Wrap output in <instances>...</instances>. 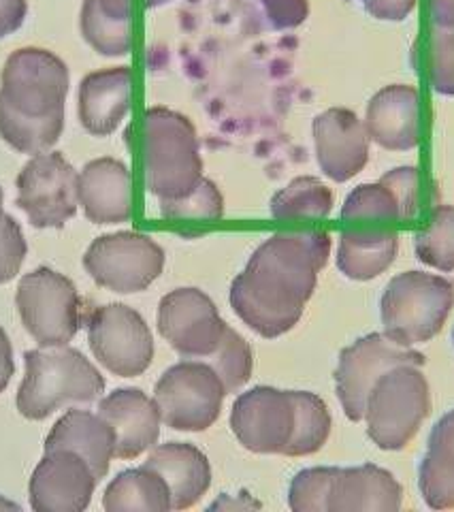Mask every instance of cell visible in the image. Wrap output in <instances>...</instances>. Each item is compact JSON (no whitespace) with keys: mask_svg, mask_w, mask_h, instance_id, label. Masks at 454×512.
Segmentation results:
<instances>
[{"mask_svg":"<svg viewBox=\"0 0 454 512\" xmlns=\"http://www.w3.org/2000/svg\"><path fill=\"white\" fill-rule=\"evenodd\" d=\"M431 414V387L418 365H397L371 389L363 421L380 451H403Z\"/></svg>","mask_w":454,"mask_h":512,"instance_id":"277c9868","label":"cell"},{"mask_svg":"<svg viewBox=\"0 0 454 512\" xmlns=\"http://www.w3.org/2000/svg\"><path fill=\"white\" fill-rule=\"evenodd\" d=\"M79 173L62 152H43L32 156L22 167L15 188V205L37 229H62L75 218Z\"/></svg>","mask_w":454,"mask_h":512,"instance_id":"8fae6325","label":"cell"},{"mask_svg":"<svg viewBox=\"0 0 454 512\" xmlns=\"http://www.w3.org/2000/svg\"><path fill=\"white\" fill-rule=\"evenodd\" d=\"M143 178L158 201L184 199L201 184V141L188 116L169 107L145 111Z\"/></svg>","mask_w":454,"mask_h":512,"instance_id":"6da1fadb","label":"cell"},{"mask_svg":"<svg viewBox=\"0 0 454 512\" xmlns=\"http://www.w3.org/2000/svg\"><path fill=\"white\" fill-rule=\"evenodd\" d=\"M369 139L388 152H410L420 146V94L412 84H391L378 90L365 111Z\"/></svg>","mask_w":454,"mask_h":512,"instance_id":"ac0fdd59","label":"cell"},{"mask_svg":"<svg viewBox=\"0 0 454 512\" xmlns=\"http://www.w3.org/2000/svg\"><path fill=\"white\" fill-rule=\"evenodd\" d=\"M229 301L243 323L265 340L293 331L307 306V301L295 293L275 286L250 269H243L233 280Z\"/></svg>","mask_w":454,"mask_h":512,"instance_id":"e0dca14e","label":"cell"},{"mask_svg":"<svg viewBox=\"0 0 454 512\" xmlns=\"http://www.w3.org/2000/svg\"><path fill=\"white\" fill-rule=\"evenodd\" d=\"M425 363L423 352L391 340L386 333L363 335L342 350L335 367V391L344 414L352 423H361L367 397L384 372L397 365Z\"/></svg>","mask_w":454,"mask_h":512,"instance_id":"9c48e42d","label":"cell"},{"mask_svg":"<svg viewBox=\"0 0 454 512\" xmlns=\"http://www.w3.org/2000/svg\"><path fill=\"white\" fill-rule=\"evenodd\" d=\"M320 171L335 184L350 182L369 163L371 139L365 122L346 107H331L312 122Z\"/></svg>","mask_w":454,"mask_h":512,"instance_id":"2e32d148","label":"cell"},{"mask_svg":"<svg viewBox=\"0 0 454 512\" xmlns=\"http://www.w3.org/2000/svg\"><path fill=\"white\" fill-rule=\"evenodd\" d=\"M167 3H171V0H143V5L148 7V9H154V7H162V5H167Z\"/></svg>","mask_w":454,"mask_h":512,"instance_id":"7dc6e473","label":"cell"},{"mask_svg":"<svg viewBox=\"0 0 454 512\" xmlns=\"http://www.w3.org/2000/svg\"><path fill=\"white\" fill-rule=\"evenodd\" d=\"M344 220H401L399 203L382 180L356 186L342 205Z\"/></svg>","mask_w":454,"mask_h":512,"instance_id":"836d02e7","label":"cell"},{"mask_svg":"<svg viewBox=\"0 0 454 512\" xmlns=\"http://www.w3.org/2000/svg\"><path fill=\"white\" fill-rule=\"evenodd\" d=\"M64 131V111L45 118L22 116L0 103V137L15 152L37 156L50 152Z\"/></svg>","mask_w":454,"mask_h":512,"instance_id":"83f0119b","label":"cell"},{"mask_svg":"<svg viewBox=\"0 0 454 512\" xmlns=\"http://www.w3.org/2000/svg\"><path fill=\"white\" fill-rule=\"evenodd\" d=\"M26 374L15 397L28 421H43L67 404H90L105 393V378L75 348H35L24 355Z\"/></svg>","mask_w":454,"mask_h":512,"instance_id":"7a4b0ae2","label":"cell"},{"mask_svg":"<svg viewBox=\"0 0 454 512\" xmlns=\"http://www.w3.org/2000/svg\"><path fill=\"white\" fill-rule=\"evenodd\" d=\"M143 466L167 480L171 510H188L203 500L212 487V463L199 446L190 442L156 444Z\"/></svg>","mask_w":454,"mask_h":512,"instance_id":"603a6c76","label":"cell"},{"mask_svg":"<svg viewBox=\"0 0 454 512\" xmlns=\"http://www.w3.org/2000/svg\"><path fill=\"white\" fill-rule=\"evenodd\" d=\"M429 9L435 28L454 30V0H429Z\"/></svg>","mask_w":454,"mask_h":512,"instance_id":"f6af8a7d","label":"cell"},{"mask_svg":"<svg viewBox=\"0 0 454 512\" xmlns=\"http://www.w3.org/2000/svg\"><path fill=\"white\" fill-rule=\"evenodd\" d=\"M28 18V0H0V39L18 32Z\"/></svg>","mask_w":454,"mask_h":512,"instance_id":"b9f144b4","label":"cell"},{"mask_svg":"<svg viewBox=\"0 0 454 512\" xmlns=\"http://www.w3.org/2000/svg\"><path fill=\"white\" fill-rule=\"evenodd\" d=\"M24 329L41 348L69 346L81 329V297L75 284L50 267L26 274L15 293Z\"/></svg>","mask_w":454,"mask_h":512,"instance_id":"5b68a950","label":"cell"},{"mask_svg":"<svg viewBox=\"0 0 454 512\" xmlns=\"http://www.w3.org/2000/svg\"><path fill=\"white\" fill-rule=\"evenodd\" d=\"M261 3L275 28H297L310 15L307 0H261Z\"/></svg>","mask_w":454,"mask_h":512,"instance_id":"ab89813d","label":"cell"},{"mask_svg":"<svg viewBox=\"0 0 454 512\" xmlns=\"http://www.w3.org/2000/svg\"><path fill=\"white\" fill-rule=\"evenodd\" d=\"M167 254L156 239L139 231H118L96 237L84 254L90 278L120 295L141 293L165 271Z\"/></svg>","mask_w":454,"mask_h":512,"instance_id":"52a82bcc","label":"cell"},{"mask_svg":"<svg viewBox=\"0 0 454 512\" xmlns=\"http://www.w3.org/2000/svg\"><path fill=\"white\" fill-rule=\"evenodd\" d=\"M26 254L28 244L20 222L3 214L0 216V284H7L20 274Z\"/></svg>","mask_w":454,"mask_h":512,"instance_id":"74e56055","label":"cell"},{"mask_svg":"<svg viewBox=\"0 0 454 512\" xmlns=\"http://www.w3.org/2000/svg\"><path fill=\"white\" fill-rule=\"evenodd\" d=\"M399 203L401 220H414L420 210V171L414 165H403L386 171L380 178Z\"/></svg>","mask_w":454,"mask_h":512,"instance_id":"f35d334b","label":"cell"},{"mask_svg":"<svg viewBox=\"0 0 454 512\" xmlns=\"http://www.w3.org/2000/svg\"><path fill=\"white\" fill-rule=\"evenodd\" d=\"M356 3L380 22H403L414 13L418 0H356Z\"/></svg>","mask_w":454,"mask_h":512,"instance_id":"60d3db41","label":"cell"},{"mask_svg":"<svg viewBox=\"0 0 454 512\" xmlns=\"http://www.w3.org/2000/svg\"><path fill=\"white\" fill-rule=\"evenodd\" d=\"M452 344H454V329H452Z\"/></svg>","mask_w":454,"mask_h":512,"instance_id":"f907efd6","label":"cell"},{"mask_svg":"<svg viewBox=\"0 0 454 512\" xmlns=\"http://www.w3.org/2000/svg\"><path fill=\"white\" fill-rule=\"evenodd\" d=\"M3 188H0V216H3Z\"/></svg>","mask_w":454,"mask_h":512,"instance_id":"681fc988","label":"cell"},{"mask_svg":"<svg viewBox=\"0 0 454 512\" xmlns=\"http://www.w3.org/2000/svg\"><path fill=\"white\" fill-rule=\"evenodd\" d=\"M99 478L73 451H45L30 476V508L37 512H81L92 502Z\"/></svg>","mask_w":454,"mask_h":512,"instance_id":"9a60e30c","label":"cell"},{"mask_svg":"<svg viewBox=\"0 0 454 512\" xmlns=\"http://www.w3.org/2000/svg\"><path fill=\"white\" fill-rule=\"evenodd\" d=\"M237 508H261V504L252 498H248L246 502L233 500L229 493H224V495H220V500H216L212 506H209V510H237Z\"/></svg>","mask_w":454,"mask_h":512,"instance_id":"bcb514c9","label":"cell"},{"mask_svg":"<svg viewBox=\"0 0 454 512\" xmlns=\"http://www.w3.org/2000/svg\"><path fill=\"white\" fill-rule=\"evenodd\" d=\"M399 254V235L388 229L346 231L339 235L337 269L348 280L369 282L393 267Z\"/></svg>","mask_w":454,"mask_h":512,"instance_id":"484cf974","label":"cell"},{"mask_svg":"<svg viewBox=\"0 0 454 512\" xmlns=\"http://www.w3.org/2000/svg\"><path fill=\"white\" fill-rule=\"evenodd\" d=\"M96 11L113 22H131L133 5L131 0H86Z\"/></svg>","mask_w":454,"mask_h":512,"instance_id":"7bdbcfd3","label":"cell"},{"mask_svg":"<svg viewBox=\"0 0 454 512\" xmlns=\"http://www.w3.org/2000/svg\"><path fill=\"white\" fill-rule=\"evenodd\" d=\"M454 308V284L427 271H403L386 284L380 318L388 338L414 348L442 333Z\"/></svg>","mask_w":454,"mask_h":512,"instance_id":"3957f363","label":"cell"},{"mask_svg":"<svg viewBox=\"0 0 454 512\" xmlns=\"http://www.w3.org/2000/svg\"><path fill=\"white\" fill-rule=\"evenodd\" d=\"M295 399V431L284 455L310 457L329 442L333 419L324 399L310 391H293Z\"/></svg>","mask_w":454,"mask_h":512,"instance_id":"f546056e","label":"cell"},{"mask_svg":"<svg viewBox=\"0 0 454 512\" xmlns=\"http://www.w3.org/2000/svg\"><path fill=\"white\" fill-rule=\"evenodd\" d=\"M99 414L116 431V459H137L160 438V412L154 397L141 389H116L99 402Z\"/></svg>","mask_w":454,"mask_h":512,"instance_id":"d6986e66","label":"cell"},{"mask_svg":"<svg viewBox=\"0 0 454 512\" xmlns=\"http://www.w3.org/2000/svg\"><path fill=\"white\" fill-rule=\"evenodd\" d=\"M107 512H169L171 491L167 480L148 466L120 472L103 495Z\"/></svg>","mask_w":454,"mask_h":512,"instance_id":"4316f807","label":"cell"},{"mask_svg":"<svg viewBox=\"0 0 454 512\" xmlns=\"http://www.w3.org/2000/svg\"><path fill=\"white\" fill-rule=\"evenodd\" d=\"M43 451H73L88 461L96 478H105L116 459V431L101 414L71 408L45 438Z\"/></svg>","mask_w":454,"mask_h":512,"instance_id":"7402d4cb","label":"cell"},{"mask_svg":"<svg viewBox=\"0 0 454 512\" xmlns=\"http://www.w3.org/2000/svg\"><path fill=\"white\" fill-rule=\"evenodd\" d=\"M160 214L169 220H220L224 216V197L212 180L203 178L184 199L160 201Z\"/></svg>","mask_w":454,"mask_h":512,"instance_id":"d590c367","label":"cell"},{"mask_svg":"<svg viewBox=\"0 0 454 512\" xmlns=\"http://www.w3.org/2000/svg\"><path fill=\"white\" fill-rule=\"evenodd\" d=\"M7 508H15V510H18L20 506L15 504V502H11V500H5L3 495H0V510H7Z\"/></svg>","mask_w":454,"mask_h":512,"instance_id":"c3c4849f","label":"cell"},{"mask_svg":"<svg viewBox=\"0 0 454 512\" xmlns=\"http://www.w3.org/2000/svg\"><path fill=\"white\" fill-rule=\"evenodd\" d=\"M335 195L333 190L314 175H301L271 199V216L278 220H301V218H327L333 212Z\"/></svg>","mask_w":454,"mask_h":512,"instance_id":"f1b7e54d","label":"cell"},{"mask_svg":"<svg viewBox=\"0 0 454 512\" xmlns=\"http://www.w3.org/2000/svg\"><path fill=\"white\" fill-rule=\"evenodd\" d=\"M231 429L250 453L284 455L295 431L293 391L263 384L239 393L231 410Z\"/></svg>","mask_w":454,"mask_h":512,"instance_id":"5bb4252c","label":"cell"},{"mask_svg":"<svg viewBox=\"0 0 454 512\" xmlns=\"http://www.w3.org/2000/svg\"><path fill=\"white\" fill-rule=\"evenodd\" d=\"M224 389L220 376L207 361L171 365L154 387L160 419L175 431H207L222 414Z\"/></svg>","mask_w":454,"mask_h":512,"instance_id":"ba28073f","label":"cell"},{"mask_svg":"<svg viewBox=\"0 0 454 512\" xmlns=\"http://www.w3.org/2000/svg\"><path fill=\"white\" fill-rule=\"evenodd\" d=\"M133 105L131 67H107L88 73L79 84L77 116L94 137H109Z\"/></svg>","mask_w":454,"mask_h":512,"instance_id":"44dd1931","label":"cell"},{"mask_svg":"<svg viewBox=\"0 0 454 512\" xmlns=\"http://www.w3.org/2000/svg\"><path fill=\"white\" fill-rule=\"evenodd\" d=\"M331 248L333 239L327 231L275 233L252 252L246 267L261 271L310 301L318 274L329 263Z\"/></svg>","mask_w":454,"mask_h":512,"instance_id":"4fadbf2b","label":"cell"},{"mask_svg":"<svg viewBox=\"0 0 454 512\" xmlns=\"http://www.w3.org/2000/svg\"><path fill=\"white\" fill-rule=\"evenodd\" d=\"M158 333L186 359H207L218 350L226 325L216 303L201 288L184 286L158 303Z\"/></svg>","mask_w":454,"mask_h":512,"instance_id":"7c38bea8","label":"cell"},{"mask_svg":"<svg viewBox=\"0 0 454 512\" xmlns=\"http://www.w3.org/2000/svg\"><path fill=\"white\" fill-rule=\"evenodd\" d=\"M403 487L393 472L374 463L359 468H337L329 512H397Z\"/></svg>","mask_w":454,"mask_h":512,"instance_id":"cb8c5ba5","label":"cell"},{"mask_svg":"<svg viewBox=\"0 0 454 512\" xmlns=\"http://www.w3.org/2000/svg\"><path fill=\"white\" fill-rule=\"evenodd\" d=\"M88 344L94 359L120 378L148 372L156 352L152 329L126 303H107L90 314Z\"/></svg>","mask_w":454,"mask_h":512,"instance_id":"30bf717a","label":"cell"},{"mask_svg":"<svg viewBox=\"0 0 454 512\" xmlns=\"http://www.w3.org/2000/svg\"><path fill=\"white\" fill-rule=\"evenodd\" d=\"M15 374V361H13V346L5 329L0 327V393H5L9 382Z\"/></svg>","mask_w":454,"mask_h":512,"instance_id":"ee69618b","label":"cell"},{"mask_svg":"<svg viewBox=\"0 0 454 512\" xmlns=\"http://www.w3.org/2000/svg\"><path fill=\"white\" fill-rule=\"evenodd\" d=\"M337 468H305L288 487V506L295 512H329Z\"/></svg>","mask_w":454,"mask_h":512,"instance_id":"e575fe53","label":"cell"},{"mask_svg":"<svg viewBox=\"0 0 454 512\" xmlns=\"http://www.w3.org/2000/svg\"><path fill=\"white\" fill-rule=\"evenodd\" d=\"M431 88L442 96H454V30L435 28L429 60Z\"/></svg>","mask_w":454,"mask_h":512,"instance_id":"8d00e7d4","label":"cell"},{"mask_svg":"<svg viewBox=\"0 0 454 512\" xmlns=\"http://www.w3.org/2000/svg\"><path fill=\"white\" fill-rule=\"evenodd\" d=\"M69 86V67L60 56L43 47H22L0 73V103L22 116L45 118L64 111Z\"/></svg>","mask_w":454,"mask_h":512,"instance_id":"8992f818","label":"cell"},{"mask_svg":"<svg viewBox=\"0 0 454 512\" xmlns=\"http://www.w3.org/2000/svg\"><path fill=\"white\" fill-rule=\"evenodd\" d=\"M79 28L94 52L107 58H122L131 52V22H113L90 3L81 5Z\"/></svg>","mask_w":454,"mask_h":512,"instance_id":"d6a6232c","label":"cell"},{"mask_svg":"<svg viewBox=\"0 0 454 512\" xmlns=\"http://www.w3.org/2000/svg\"><path fill=\"white\" fill-rule=\"evenodd\" d=\"M414 252L418 261L431 269L442 274L454 271V205L435 207L429 227L414 239Z\"/></svg>","mask_w":454,"mask_h":512,"instance_id":"4dcf8cb0","label":"cell"},{"mask_svg":"<svg viewBox=\"0 0 454 512\" xmlns=\"http://www.w3.org/2000/svg\"><path fill=\"white\" fill-rule=\"evenodd\" d=\"M418 489L429 508H454V410L431 429L427 453L418 466Z\"/></svg>","mask_w":454,"mask_h":512,"instance_id":"d4e9b609","label":"cell"},{"mask_svg":"<svg viewBox=\"0 0 454 512\" xmlns=\"http://www.w3.org/2000/svg\"><path fill=\"white\" fill-rule=\"evenodd\" d=\"M203 361L214 367V372L220 376L226 393H237L239 389L246 387L254 372L252 346L246 342L243 335H239L231 327H226L224 338L214 355H209Z\"/></svg>","mask_w":454,"mask_h":512,"instance_id":"1f68e13d","label":"cell"},{"mask_svg":"<svg viewBox=\"0 0 454 512\" xmlns=\"http://www.w3.org/2000/svg\"><path fill=\"white\" fill-rule=\"evenodd\" d=\"M77 199L94 224H122L133 216V178L120 158H94L81 169Z\"/></svg>","mask_w":454,"mask_h":512,"instance_id":"ffe728a7","label":"cell"}]
</instances>
